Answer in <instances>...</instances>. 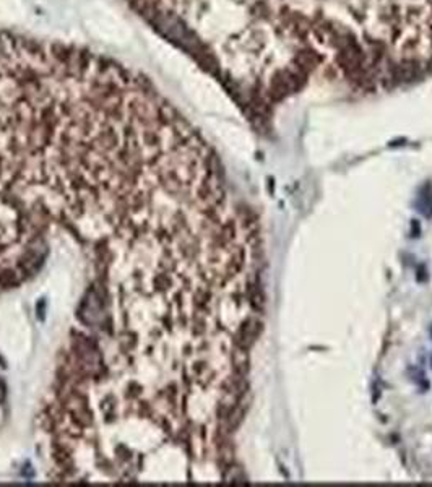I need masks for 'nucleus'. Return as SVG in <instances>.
Returning <instances> with one entry per match:
<instances>
[{
    "label": "nucleus",
    "instance_id": "1",
    "mask_svg": "<svg viewBox=\"0 0 432 487\" xmlns=\"http://www.w3.org/2000/svg\"><path fill=\"white\" fill-rule=\"evenodd\" d=\"M158 35L206 70L254 119L323 75L288 0H126Z\"/></svg>",
    "mask_w": 432,
    "mask_h": 487
},
{
    "label": "nucleus",
    "instance_id": "2",
    "mask_svg": "<svg viewBox=\"0 0 432 487\" xmlns=\"http://www.w3.org/2000/svg\"><path fill=\"white\" fill-rule=\"evenodd\" d=\"M323 63L353 91L388 89L432 72V0H288Z\"/></svg>",
    "mask_w": 432,
    "mask_h": 487
},
{
    "label": "nucleus",
    "instance_id": "3",
    "mask_svg": "<svg viewBox=\"0 0 432 487\" xmlns=\"http://www.w3.org/2000/svg\"><path fill=\"white\" fill-rule=\"evenodd\" d=\"M422 216L432 218V187L427 184L422 187L418 198V208H416Z\"/></svg>",
    "mask_w": 432,
    "mask_h": 487
},
{
    "label": "nucleus",
    "instance_id": "4",
    "mask_svg": "<svg viewBox=\"0 0 432 487\" xmlns=\"http://www.w3.org/2000/svg\"><path fill=\"white\" fill-rule=\"evenodd\" d=\"M411 234H413V237H418V234L421 233V226H419V222L416 221V219H413V222H411Z\"/></svg>",
    "mask_w": 432,
    "mask_h": 487
},
{
    "label": "nucleus",
    "instance_id": "5",
    "mask_svg": "<svg viewBox=\"0 0 432 487\" xmlns=\"http://www.w3.org/2000/svg\"><path fill=\"white\" fill-rule=\"evenodd\" d=\"M427 279V275H426V270L421 268V275L418 273V281H426Z\"/></svg>",
    "mask_w": 432,
    "mask_h": 487
},
{
    "label": "nucleus",
    "instance_id": "6",
    "mask_svg": "<svg viewBox=\"0 0 432 487\" xmlns=\"http://www.w3.org/2000/svg\"><path fill=\"white\" fill-rule=\"evenodd\" d=\"M430 336H432V327H430Z\"/></svg>",
    "mask_w": 432,
    "mask_h": 487
}]
</instances>
